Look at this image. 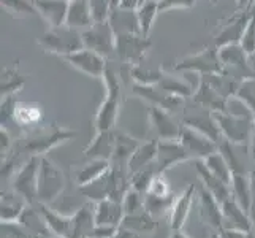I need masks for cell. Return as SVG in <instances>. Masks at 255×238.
Returning a JSON list of instances; mask_svg holds the SVG:
<instances>
[{
  "label": "cell",
  "mask_w": 255,
  "mask_h": 238,
  "mask_svg": "<svg viewBox=\"0 0 255 238\" xmlns=\"http://www.w3.org/2000/svg\"><path fill=\"white\" fill-rule=\"evenodd\" d=\"M37 43L41 46L43 51L60 57H65L68 54H72V52L84 48L83 32L68 27V25L49 27L40 35Z\"/></svg>",
  "instance_id": "6da1fadb"
},
{
  "label": "cell",
  "mask_w": 255,
  "mask_h": 238,
  "mask_svg": "<svg viewBox=\"0 0 255 238\" xmlns=\"http://www.w3.org/2000/svg\"><path fill=\"white\" fill-rule=\"evenodd\" d=\"M174 70L181 73H193L198 76L224 73V64L219 57V49L213 45L195 54H189L174 64Z\"/></svg>",
  "instance_id": "7a4b0ae2"
},
{
  "label": "cell",
  "mask_w": 255,
  "mask_h": 238,
  "mask_svg": "<svg viewBox=\"0 0 255 238\" xmlns=\"http://www.w3.org/2000/svg\"><path fill=\"white\" fill-rule=\"evenodd\" d=\"M84 48L99 52L103 57H110L116 52V33L108 19L95 21L89 29L83 30Z\"/></svg>",
  "instance_id": "3957f363"
},
{
  "label": "cell",
  "mask_w": 255,
  "mask_h": 238,
  "mask_svg": "<svg viewBox=\"0 0 255 238\" xmlns=\"http://www.w3.org/2000/svg\"><path fill=\"white\" fill-rule=\"evenodd\" d=\"M151 48V40L141 33H124L116 37V54L122 62L130 67L143 62L146 52Z\"/></svg>",
  "instance_id": "277c9868"
},
{
  "label": "cell",
  "mask_w": 255,
  "mask_h": 238,
  "mask_svg": "<svg viewBox=\"0 0 255 238\" xmlns=\"http://www.w3.org/2000/svg\"><path fill=\"white\" fill-rule=\"evenodd\" d=\"M251 14H252V11H249L248 8H243V10L236 11L230 17L224 19L221 22V27H219L217 33L214 35L213 45L219 49V48L227 46V45L240 43L246 27H248Z\"/></svg>",
  "instance_id": "5b68a950"
},
{
  "label": "cell",
  "mask_w": 255,
  "mask_h": 238,
  "mask_svg": "<svg viewBox=\"0 0 255 238\" xmlns=\"http://www.w3.org/2000/svg\"><path fill=\"white\" fill-rule=\"evenodd\" d=\"M62 59L68 65L76 68L78 72H81L91 78H103L105 72H107V68H108L107 57H103L99 52L87 49V48L78 49Z\"/></svg>",
  "instance_id": "8992f818"
},
{
  "label": "cell",
  "mask_w": 255,
  "mask_h": 238,
  "mask_svg": "<svg viewBox=\"0 0 255 238\" xmlns=\"http://www.w3.org/2000/svg\"><path fill=\"white\" fill-rule=\"evenodd\" d=\"M102 79H103L105 89H107V97H105L103 105L99 111V124L105 127L111 124L113 119L116 118V113L121 103V83L116 73H114L110 67L107 68V72H105Z\"/></svg>",
  "instance_id": "52a82bcc"
},
{
  "label": "cell",
  "mask_w": 255,
  "mask_h": 238,
  "mask_svg": "<svg viewBox=\"0 0 255 238\" xmlns=\"http://www.w3.org/2000/svg\"><path fill=\"white\" fill-rule=\"evenodd\" d=\"M38 16L48 22L49 27L65 25L68 14V0H33Z\"/></svg>",
  "instance_id": "ba28073f"
},
{
  "label": "cell",
  "mask_w": 255,
  "mask_h": 238,
  "mask_svg": "<svg viewBox=\"0 0 255 238\" xmlns=\"http://www.w3.org/2000/svg\"><path fill=\"white\" fill-rule=\"evenodd\" d=\"M108 21L114 33H116V37L124 33H141L139 32L136 10H124V8L113 6L108 16Z\"/></svg>",
  "instance_id": "9c48e42d"
},
{
  "label": "cell",
  "mask_w": 255,
  "mask_h": 238,
  "mask_svg": "<svg viewBox=\"0 0 255 238\" xmlns=\"http://www.w3.org/2000/svg\"><path fill=\"white\" fill-rule=\"evenodd\" d=\"M94 22L95 21L91 11L89 0H72V2H70L65 25L83 32L86 29H89Z\"/></svg>",
  "instance_id": "30bf717a"
},
{
  "label": "cell",
  "mask_w": 255,
  "mask_h": 238,
  "mask_svg": "<svg viewBox=\"0 0 255 238\" xmlns=\"http://www.w3.org/2000/svg\"><path fill=\"white\" fill-rule=\"evenodd\" d=\"M133 92L141 97L144 100H149L151 103L157 105V108H165V107H173L176 105L181 97H176V95H171L168 92H165L159 84H135L133 83Z\"/></svg>",
  "instance_id": "8fae6325"
},
{
  "label": "cell",
  "mask_w": 255,
  "mask_h": 238,
  "mask_svg": "<svg viewBox=\"0 0 255 238\" xmlns=\"http://www.w3.org/2000/svg\"><path fill=\"white\" fill-rule=\"evenodd\" d=\"M195 99L203 103V105H209L216 110H224L225 108V103L228 102V99L222 94H219L211 83L208 81L206 78L203 76H198V86H197V91H195Z\"/></svg>",
  "instance_id": "7c38bea8"
},
{
  "label": "cell",
  "mask_w": 255,
  "mask_h": 238,
  "mask_svg": "<svg viewBox=\"0 0 255 238\" xmlns=\"http://www.w3.org/2000/svg\"><path fill=\"white\" fill-rule=\"evenodd\" d=\"M159 13H160L159 0H143V3L139 5L136 10L139 32H141V35L149 37V33L152 30V25L155 22V17Z\"/></svg>",
  "instance_id": "4fadbf2b"
},
{
  "label": "cell",
  "mask_w": 255,
  "mask_h": 238,
  "mask_svg": "<svg viewBox=\"0 0 255 238\" xmlns=\"http://www.w3.org/2000/svg\"><path fill=\"white\" fill-rule=\"evenodd\" d=\"M19 62H14L10 67H5L3 72H2V84H0V89H2V99L5 97H10L14 92L21 91L24 84H25V79L21 76L19 73Z\"/></svg>",
  "instance_id": "5bb4252c"
},
{
  "label": "cell",
  "mask_w": 255,
  "mask_h": 238,
  "mask_svg": "<svg viewBox=\"0 0 255 238\" xmlns=\"http://www.w3.org/2000/svg\"><path fill=\"white\" fill-rule=\"evenodd\" d=\"M159 86L165 92L176 95V97H189L197 89V87H193L184 76H176L170 73H163L162 79L159 81Z\"/></svg>",
  "instance_id": "9a60e30c"
},
{
  "label": "cell",
  "mask_w": 255,
  "mask_h": 238,
  "mask_svg": "<svg viewBox=\"0 0 255 238\" xmlns=\"http://www.w3.org/2000/svg\"><path fill=\"white\" fill-rule=\"evenodd\" d=\"M163 73L162 68H147L143 62L130 67V75L135 84H159Z\"/></svg>",
  "instance_id": "2e32d148"
},
{
  "label": "cell",
  "mask_w": 255,
  "mask_h": 238,
  "mask_svg": "<svg viewBox=\"0 0 255 238\" xmlns=\"http://www.w3.org/2000/svg\"><path fill=\"white\" fill-rule=\"evenodd\" d=\"M0 2H2V6L5 10L13 17H17V19L38 16L33 0H0Z\"/></svg>",
  "instance_id": "e0dca14e"
},
{
  "label": "cell",
  "mask_w": 255,
  "mask_h": 238,
  "mask_svg": "<svg viewBox=\"0 0 255 238\" xmlns=\"http://www.w3.org/2000/svg\"><path fill=\"white\" fill-rule=\"evenodd\" d=\"M236 97L244 102L246 107H249L252 111H255V78H249L241 81Z\"/></svg>",
  "instance_id": "ac0fdd59"
},
{
  "label": "cell",
  "mask_w": 255,
  "mask_h": 238,
  "mask_svg": "<svg viewBox=\"0 0 255 238\" xmlns=\"http://www.w3.org/2000/svg\"><path fill=\"white\" fill-rule=\"evenodd\" d=\"M41 118V111L35 107H16L14 110V119L22 126L35 124Z\"/></svg>",
  "instance_id": "d6986e66"
},
{
  "label": "cell",
  "mask_w": 255,
  "mask_h": 238,
  "mask_svg": "<svg viewBox=\"0 0 255 238\" xmlns=\"http://www.w3.org/2000/svg\"><path fill=\"white\" fill-rule=\"evenodd\" d=\"M240 45L249 56H252L255 52V11H252V14H251V19L248 22V27H246V30L243 33Z\"/></svg>",
  "instance_id": "ffe728a7"
},
{
  "label": "cell",
  "mask_w": 255,
  "mask_h": 238,
  "mask_svg": "<svg viewBox=\"0 0 255 238\" xmlns=\"http://www.w3.org/2000/svg\"><path fill=\"white\" fill-rule=\"evenodd\" d=\"M91 11L94 16V21H105L108 19V16L111 13L113 0H89Z\"/></svg>",
  "instance_id": "44dd1931"
},
{
  "label": "cell",
  "mask_w": 255,
  "mask_h": 238,
  "mask_svg": "<svg viewBox=\"0 0 255 238\" xmlns=\"http://www.w3.org/2000/svg\"><path fill=\"white\" fill-rule=\"evenodd\" d=\"M197 0H159L160 13L166 10H174V8H192Z\"/></svg>",
  "instance_id": "7402d4cb"
},
{
  "label": "cell",
  "mask_w": 255,
  "mask_h": 238,
  "mask_svg": "<svg viewBox=\"0 0 255 238\" xmlns=\"http://www.w3.org/2000/svg\"><path fill=\"white\" fill-rule=\"evenodd\" d=\"M143 3V0H118L119 8H124V10H138V6Z\"/></svg>",
  "instance_id": "603a6c76"
},
{
  "label": "cell",
  "mask_w": 255,
  "mask_h": 238,
  "mask_svg": "<svg viewBox=\"0 0 255 238\" xmlns=\"http://www.w3.org/2000/svg\"><path fill=\"white\" fill-rule=\"evenodd\" d=\"M254 6H255V0H248V6H246V8H248L249 11H252Z\"/></svg>",
  "instance_id": "cb8c5ba5"
},
{
  "label": "cell",
  "mask_w": 255,
  "mask_h": 238,
  "mask_svg": "<svg viewBox=\"0 0 255 238\" xmlns=\"http://www.w3.org/2000/svg\"><path fill=\"white\" fill-rule=\"evenodd\" d=\"M209 2L213 3V5H217V3H219V0H209Z\"/></svg>",
  "instance_id": "d4e9b609"
},
{
  "label": "cell",
  "mask_w": 255,
  "mask_h": 238,
  "mask_svg": "<svg viewBox=\"0 0 255 238\" xmlns=\"http://www.w3.org/2000/svg\"><path fill=\"white\" fill-rule=\"evenodd\" d=\"M68 2H72V0H68Z\"/></svg>",
  "instance_id": "484cf974"
}]
</instances>
